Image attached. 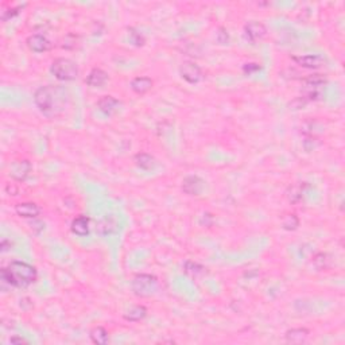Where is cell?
<instances>
[{
	"label": "cell",
	"mask_w": 345,
	"mask_h": 345,
	"mask_svg": "<svg viewBox=\"0 0 345 345\" xmlns=\"http://www.w3.org/2000/svg\"><path fill=\"white\" fill-rule=\"evenodd\" d=\"M34 103L42 115L49 119H56L66 111L69 92L62 85L39 86L34 93Z\"/></svg>",
	"instance_id": "6da1fadb"
},
{
	"label": "cell",
	"mask_w": 345,
	"mask_h": 345,
	"mask_svg": "<svg viewBox=\"0 0 345 345\" xmlns=\"http://www.w3.org/2000/svg\"><path fill=\"white\" fill-rule=\"evenodd\" d=\"M37 278V268L20 260H14L7 267H3L0 271V281L3 285H7L10 287L25 289L27 286L33 285Z\"/></svg>",
	"instance_id": "7a4b0ae2"
},
{
	"label": "cell",
	"mask_w": 345,
	"mask_h": 345,
	"mask_svg": "<svg viewBox=\"0 0 345 345\" xmlns=\"http://www.w3.org/2000/svg\"><path fill=\"white\" fill-rule=\"evenodd\" d=\"M131 290L139 298H149L158 291V278L151 274H136L131 281Z\"/></svg>",
	"instance_id": "3957f363"
},
{
	"label": "cell",
	"mask_w": 345,
	"mask_h": 345,
	"mask_svg": "<svg viewBox=\"0 0 345 345\" xmlns=\"http://www.w3.org/2000/svg\"><path fill=\"white\" fill-rule=\"evenodd\" d=\"M50 73L60 81H73L78 77V66L71 58L61 57L52 62Z\"/></svg>",
	"instance_id": "277c9868"
},
{
	"label": "cell",
	"mask_w": 345,
	"mask_h": 345,
	"mask_svg": "<svg viewBox=\"0 0 345 345\" xmlns=\"http://www.w3.org/2000/svg\"><path fill=\"white\" fill-rule=\"evenodd\" d=\"M327 77L324 75H312L304 78V99L308 101L319 100L324 95V88L327 85Z\"/></svg>",
	"instance_id": "5b68a950"
},
{
	"label": "cell",
	"mask_w": 345,
	"mask_h": 345,
	"mask_svg": "<svg viewBox=\"0 0 345 345\" xmlns=\"http://www.w3.org/2000/svg\"><path fill=\"white\" fill-rule=\"evenodd\" d=\"M179 75L189 84H198L204 78V73L201 67L196 62L192 61H183L179 66Z\"/></svg>",
	"instance_id": "8992f818"
},
{
	"label": "cell",
	"mask_w": 345,
	"mask_h": 345,
	"mask_svg": "<svg viewBox=\"0 0 345 345\" xmlns=\"http://www.w3.org/2000/svg\"><path fill=\"white\" fill-rule=\"evenodd\" d=\"M31 169V162L29 159H16L10 165V177L14 181L23 182L29 177Z\"/></svg>",
	"instance_id": "52a82bcc"
},
{
	"label": "cell",
	"mask_w": 345,
	"mask_h": 345,
	"mask_svg": "<svg viewBox=\"0 0 345 345\" xmlns=\"http://www.w3.org/2000/svg\"><path fill=\"white\" fill-rule=\"evenodd\" d=\"M182 192L188 196H200L205 188V181L198 175H186L182 181Z\"/></svg>",
	"instance_id": "ba28073f"
},
{
	"label": "cell",
	"mask_w": 345,
	"mask_h": 345,
	"mask_svg": "<svg viewBox=\"0 0 345 345\" xmlns=\"http://www.w3.org/2000/svg\"><path fill=\"white\" fill-rule=\"evenodd\" d=\"M266 34H267V29L263 23L252 20V22H248L244 26V37L251 43L262 41L266 37Z\"/></svg>",
	"instance_id": "9c48e42d"
},
{
	"label": "cell",
	"mask_w": 345,
	"mask_h": 345,
	"mask_svg": "<svg viewBox=\"0 0 345 345\" xmlns=\"http://www.w3.org/2000/svg\"><path fill=\"white\" fill-rule=\"evenodd\" d=\"M294 62L306 69H318L325 65V58L318 54H304V56H293Z\"/></svg>",
	"instance_id": "30bf717a"
},
{
	"label": "cell",
	"mask_w": 345,
	"mask_h": 345,
	"mask_svg": "<svg viewBox=\"0 0 345 345\" xmlns=\"http://www.w3.org/2000/svg\"><path fill=\"white\" fill-rule=\"evenodd\" d=\"M27 46L34 53H45L53 48V43L43 34H33L27 38Z\"/></svg>",
	"instance_id": "8fae6325"
},
{
	"label": "cell",
	"mask_w": 345,
	"mask_h": 345,
	"mask_svg": "<svg viewBox=\"0 0 345 345\" xmlns=\"http://www.w3.org/2000/svg\"><path fill=\"white\" fill-rule=\"evenodd\" d=\"M120 107H122V103L113 96H103L100 100L97 101L99 111L105 116L115 115L116 112L119 111Z\"/></svg>",
	"instance_id": "7c38bea8"
},
{
	"label": "cell",
	"mask_w": 345,
	"mask_h": 345,
	"mask_svg": "<svg viewBox=\"0 0 345 345\" xmlns=\"http://www.w3.org/2000/svg\"><path fill=\"white\" fill-rule=\"evenodd\" d=\"M108 81V73L100 67H93L92 71L89 72V75L86 76L85 82L86 85L90 86V88H101L103 85H105Z\"/></svg>",
	"instance_id": "4fadbf2b"
},
{
	"label": "cell",
	"mask_w": 345,
	"mask_h": 345,
	"mask_svg": "<svg viewBox=\"0 0 345 345\" xmlns=\"http://www.w3.org/2000/svg\"><path fill=\"white\" fill-rule=\"evenodd\" d=\"M15 212L23 219H37L41 213V208L35 202H20L15 206Z\"/></svg>",
	"instance_id": "5bb4252c"
},
{
	"label": "cell",
	"mask_w": 345,
	"mask_h": 345,
	"mask_svg": "<svg viewBox=\"0 0 345 345\" xmlns=\"http://www.w3.org/2000/svg\"><path fill=\"white\" fill-rule=\"evenodd\" d=\"M309 185L306 182H298V183H294V185L290 186L289 189H287V192H286V196H287L290 202L298 204V202H301V201L304 200Z\"/></svg>",
	"instance_id": "9a60e30c"
},
{
	"label": "cell",
	"mask_w": 345,
	"mask_h": 345,
	"mask_svg": "<svg viewBox=\"0 0 345 345\" xmlns=\"http://www.w3.org/2000/svg\"><path fill=\"white\" fill-rule=\"evenodd\" d=\"M309 329L306 328H293V329H289L285 333V338L287 342H291V344H301V342L306 341V338L309 337Z\"/></svg>",
	"instance_id": "2e32d148"
},
{
	"label": "cell",
	"mask_w": 345,
	"mask_h": 345,
	"mask_svg": "<svg viewBox=\"0 0 345 345\" xmlns=\"http://www.w3.org/2000/svg\"><path fill=\"white\" fill-rule=\"evenodd\" d=\"M152 85H154V82H152L151 78L146 77V76L135 77L130 84L131 89L134 90L136 95H145V93H147L151 89Z\"/></svg>",
	"instance_id": "e0dca14e"
},
{
	"label": "cell",
	"mask_w": 345,
	"mask_h": 345,
	"mask_svg": "<svg viewBox=\"0 0 345 345\" xmlns=\"http://www.w3.org/2000/svg\"><path fill=\"white\" fill-rule=\"evenodd\" d=\"M72 232L77 236H86L89 234V217L86 216H77L72 221Z\"/></svg>",
	"instance_id": "ac0fdd59"
},
{
	"label": "cell",
	"mask_w": 345,
	"mask_h": 345,
	"mask_svg": "<svg viewBox=\"0 0 345 345\" xmlns=\"http://www.w3.org/2000/svg\"><path fill=\"white\" fill-rule=\"evenodd\" d=\"M183 271L188 277L193 279L202 278L205 274H206V268L202 266V264L193 262V260H186L183 263Z\"/></svg>",
	"instance_id": "d6986e66"
},
{
	"label": "cell",
	"mask_w": 345,
	"mask_h": 345,
	"mask_svg": "<svg viewBox=\"0 0 345 345\" xmlns=\"http://www.w3.org/2000/svg\"><path fill=\"white\" fill-rule=\"evenodd\" d=\"M135 164L142 170L151 171L155 169L156 160L154 156L147 154V152H137L136 155H135Z\"/></svg>",
	"instance_id": "ffe728a7"
},
{
	"label": "cell",
	"mask_w": 345,
	"mask_h": 345,
	"mask_svg": "<svg viewBox=\"0 0 345 345\" xmlns=\"http://www.w3.org/2000/svg\"><path fill=\"white\" fill-rule=\"evenodd\" d=\"M147 315V308L143 305H135L130 310H127L123 315V318L128 323H139Z\"/></svg>",
	"instance_id": "44dd1931"
},
{
	"label": "cell",
	"mask_w": 345,
	"mask_h": 345,
	"mask_svg": "<svg viewBox=\"0 0 345 345\" xmlns=\"http://www.w3.org/2000/svg\"><path fill=\"white\" fill-rule=\"evenodd\" d=\"M89 337L92 342L97 345H105L109 341V334H108L107 329L103 327H95L89 332Z\"/></svg>",
	"instance_id": "7402d4cb"
},
{
	"label": "cell",
	"mask_w": 345,
	"mask_h": 345,
	"mask_svg": "<svg viewBox=\"0 0 345 345\" xmlns=\"http://www.w3.org/2000/svg\"><path fill=\"white\" fill-rule=\"evenodd\" d=\"M300 226V219L297 217V215L294 213H290V215H286L282 220V228L286 231H295Z\"/></svg>",
	"instance_id": "603a6c76"
},
{
	"label": "cell",
	"mask_w": 345,
	"mask_h": 345,
	"mask_svg": "<svg viewBox=\"0 0 345 345\" xmlns=\"http://www.w3.org/2000/svg\"><path fill=\"white\" fill-rule=\"evenodd\" d=\"M128 37H130V41L134 43L135 46L141 48V46L145 45L146 38L143 37V34L139 30H136L135 27H128Z\"/></svg>",
	"instance_id": "cb8c5ba5"
},
{
	"label": "cell",
	"mask_w": 345,
	"mask_h": 345,
	"mask_svg": "<svg viewBox=\"0 0 345 345\" xmlns=\"http://www.w3.org/2000/svg\"><path fill=\"white\" fill-rule=\"evenodd\" d=\"M313 263H314L317 270H319V271L327 270V268L329 267V256H328V254H324V252L317 254V255L313 258Z\"/></svg>",
	"instance_id": "d4e9b609"
},
{
	"label": "cell",
	"mask_w": 345,
	"mask_h": 345,
	"mask_svg": "<svg viewBox=\"0 0 345 345\" xmlns=\"http://www.w3.org/2000/svg\"><path fill=\"white\" fill-rule=\"evenodd\" d=\"M77 45V35L75 34H67L65 35V38L62 39V48L71 50V49H75Z\"/></svg>",
	"instance_id": "484cf974"
},
{
	"label": "cell",
	"mask_w": 345,
	"mask_h": 345,
	"mask_svg": "<svg viewBox=\"0 0 345 345\" xmlns=\"http://www.w3.org/2000/svg\"><path fill=\"white\" fill-rule=\"evenodd\" d=\"M216 39L219 42L220 45H228L229 43V34L226 31V29L224 27H220L216 34Z\"/></svg>",
	"instance_id": "4316f807"
},
{
	"label": "cell",
	"mask_w": 345,
	"mask_h": 345,
	"mask_svg": "<svg viewBox=\"0 0 345 345\" xmlns=\"http://www.w3.org/2000/svg\"><path fill=\"white\" fill-rule=\"evenodd\" d=\"M22 8H23V6H18V7L4 10V11H2V20H3V22H6V20H8V19L14 18L15 15H18Z\"/></svg>",
	"instance_id": "83f0119b"
},
{
	"label": "cell",
	"mask_w": 345,
	"mask_h": 345,
	"mask_svg": "<svg viewBox=\"0 0 345 345\" xmlns=\"http://www.w3.org/2000/svg\"><path fill=\"white\" fill-rule=\"evenodd\" d=\"M262 67L259 66V63H255V62H249V63H245L244 66H243V72H244L245 75H252V73H255V72H259Z\"/></svg>",
	"instance_id": "f1b7e54d"
},
{
	"label": "cell",
	"mask_w": 345,
	"mask_h": 345,
	"mask_svg": "<svg viewBox=\"0 0 345 345\" xmlns=\"http://www.w3.org/2000/svg\"><path fill=\"white\" fill-rule=\"evenodd\" d=\"M200 223L201 225L206 226V228H211V226L213 225V216H212L211 213H204L202 217H201Z\"/></svg>",
	"instance_id": "f546056e"
},
{
	"label": "cell",
	"mask_w": 345,
	"mask_h": 345,
	"mask_svg": "<svg viewBox=\"0 0 345 345\" xmlns=\"http://www.w3.org/2000/svg\"><path fill=\"white\" fill-rule=\"evenodd\" d=\"M10 344H29V341L25 340L23 337H16V336H14V337L10 338Z\"/></svg>",
	"instance_id": "4dcf8cb0"
},
{
	"label": "cell",
	"mask_w": 345,
	"mask_h": 345,
	"mask_svg": "<svg viewBox=\"0 0 345 345\" xmlns=\"http://www.w3.org/2000/svg\"><path fill=\"white\" fill-rule=\"evenodd\" d=\"M0 248H2V252H6L7 249L11 248V243H8L7 239H3L0 243Z\"/></svg>",
	"instance_id": "1f68e13d"
}]
</instances>
